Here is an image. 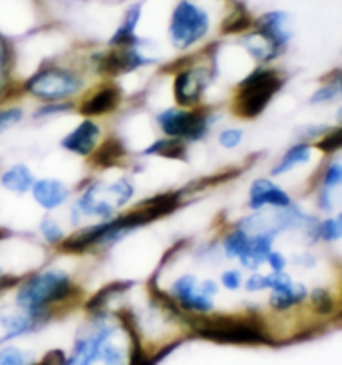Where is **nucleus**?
Listing matches in <instances>:
<instances>
[{"mask_svg": "<svg viewBox=\"0 0 342 365\" xmlns=\"http://www.w3.org/2000/svg\"><path fill=\"white\" fill-rule=\"evenodd\" d=\"M116 332V325L97 320L91 332L76 340L66 365H126L127 352L114 342Z\"/></svg>", "mask_w": 342, "mask_h": 365, "instance_id": "nucleus-3", "label": "nucleus"}, {"mask_svg": "<svg viewBox=\"0 0 342 365\" xmlns=\"http://www.w3.org/2000/svg\"><path fill=\"white\" fill-rule=\"evenodd\" d=\"M249 240H251V235L247 234V232L239 229V227L232 229L229 234L224 237V240H222V249H224L226 257L239 259L241 254L244 252L247 245H249Z\"/></svg>", "mask_w": 342, "mask_h": 365, "instance_id": "nucleus-27", "label": "nucleus"}, {"mask_svg": "<svg viewBox=\"0 0 342 365\" xmlns=\"http://www.w3.org/2000/svg\"><path fill=\"white\" fill-rule=\"evenodd\" d=\"M209 31V16L196 4L182 0L172 14L171 37L177 48H189Z\"/></svg>", "mask_w": 342, "mask_h": 365, "instance_id": "nucleus-8", "label": "nucleus"}, {"mask_svg": "<svg viewBox=\"0 0 342 365\" xmlns=\"http://www.w3.org/2000/svg\"><path fill=\"white\" fill-rule=\"evenodd\" d=\"M207 83H209V77L202 68H187L179 72L174 82L176 102L186 108L196 107L204 96Z\"/></svg>", "mask_w": 342, "mask_h": 365, "instance_id": "nucleus-9", "label": "nucleus"}, {"mask_svg": "<svg viewBox=\"0 0 342 365\" xmlns=\"http://www.w3.org/2000/svg\"><path fill=\"white\" fill-rule=\"evenodd\" d=\"M307 295H309V290H307L306 284L292 280L291 284L284 285V287L271 290L269 307L274 312L286 314L294 307H299V305L304 304L307 300Z\"/></svg>", "mask_w": 342, "mask_h": 365, "instance_id": "nucleus-14", "label": "nucleus"}, {"mask_svg": "<svg viewBox=\"0 0 342 365\" xmlns=\"http://www.w3.org/2000/svg\"><path fill=\"white\" fill-rule=\"evenodd\" d=\"M121 91L117 87L109 86L99 88L97 92H94L91 97L86 98L81 107V112L86 117H96L104 115V113L112 112L114 108L119 107L121 103Z\"/></svg>", "mask_w": 342, "mask_h": 365, "instance_id": "nucleus-16", "label": "nucleus"}, {"mask_svg": "<svg viewBox=\"0 0 342 365\" xmlns=\"http://www.w3.org/2000/svg\"><path fill=\"white\" fill-rule=\"evenodd\" d=\"M151 58L142 56L141 52H137L136 48L131 46H126V48L121 51L109 52L106 56L99 57V71L109 76H121V73H127L136 71V68L147 66L151 63Z\"/></svg>", "mask_w": 342, "mask_h": 365, "instance_id": "nucleus-11", "label": "nucleus"}, {"mask_svg": "<svg viewBox=\"0 0 342 365\" xmlns=\"http://www.w3.org/2000/svg\"><path fill=\"white\" fill-rule=\"evenodd\" d=\"M221 285L229 292H236L244 285V275L239 269H227L221 275Z\"/></svg>", "mask_w": 342, "mask_h": 365, "instance_id": "nucleus-38", "label": "nucleus"}, {"mask_svg": "<svg viewBox=\"0 0 342 365\" xmlns=\"http://www.w3.org/2000/svg\"><path fill=\"white\" fill-rule=\"evenodd\" d=\"M316 239H321L327 242V244H334L339 242L342 237V219L341 215L327 217V219L317 222L314 227Z\"/></svg>", "mask_w": 342, "mask_h": 365, "instance_id": "nucleus-28", "label": "nucleus"}, {"mask_svg": "<svg viewBox=\"0 0 342 365\" xmlns=\"http://www.w3.org/2000/svg\"><path fill=\"white\" fill-rule=\"evenodd\" d=\"M94 164L99 167H114L119 164L124 157H126V149H124V144L116 137H111L107 139L101 147H97L96 150L92 152Z\"/></svg>", "mask_w": 342, "mask_h": 365, "instance_id": "nucleus-22", "label": "nucleus"}, {"mask_svg": "<svg viewBox=\"0 0 342 365\" xmlns=\"http://www.w3.org/2000/svg\"><path fill=\"white\" fill-rule=\"evenodd\" d=\"M77 295V285L66 270L47 269L19 284L16 305L22 312L49 317L54 307L71 302Z\"/></svg>", "mask_w": 342, "mask_h": 365, "instance_id": "nucleus-1", "label": "nucleus"}, {"mask_svg": "<svg viewBox=\"0 0 342 365\" xmlns=\"http://www.w3.org/2000/svg\"><path fill=\"white\" fill-rule=\"evenodd\" d=\"M82 88V78L76 72L61 67H49L32 76L26 83L31 96L46 102H62Z\"/></svg>", "mask_w": 342, "mask_h": 365, "instance_id": "nucleus-7", "label": "nucleus"}, {"mask_svg": "<svg viewBox=\"0 0 342 365\" xmlns=\"http://www.w3.org/2000/svg\"><path fill=\"white\" fill-rule=\"evenodd\" d=\"M274 239L276 235L272 234L251 235L249 245H247V249L241 254V257L237 259L242 267L252 270V272H257V270L261 269V265L266 264L267 255H269L272 245H274Z\"/></svg>", "mask_w": 342, "mask_h": 365, "instance_id": "nucleus-15", "label": "nucleus"}, {"mask_svg": "<svg viewBox=\"0 0 342 365\" xmlns=\"http://www.w3.org/2000/svg\"><path fill=\"white\" fill-rule=\"evenodd\" d=\"M341 77H337L329 83H326L324 87H321L319 91H316L314 96L311 97V103H327L336 101L341 96Z\"/></svg>", "mask_w": 342, "mask_h": 365, "instance_id": "nucleus-32", "label": "nucleus"}, {"mask_svg": "<svg viewBox=\"0 0 342 365\" xmlns=\"http://www.w3.org/2000/svg\"><path fill=\"white\" fill-rule=\"evenodd\" d=\"M316 147L326 154H334L342 147V129H329L321 139L316 142Z\"/></svg>", "mask_w": 342, "mask_h": 365, "instance_id": "nucleus-31", "label": "nucleus"}, {"mask_svg": "<svg viewBox=\"0 0 342 365\" xmlns=\"http://www.w3.org/2000/svg\"><path fill=\"white\" fill-rule=\"evenodd\" d=\"M317 207L322 212H331L334 209V199H332V190L322 189L319 197H317Z\"/></svg>", "mask_w": 342, "mask_h": 365, "instance_id": "nucleus-43", "label": "nucleus"}, {"mask_svg": "<svg viewBox=\"0 0 342 365\" xmlns=\"http://www.w3.org/2000/svg\"><path fill=\"white\" fill-rule=\"evenodd\" d=\"M247 51H249L252 56H254L257 61L261 62H269L272 58H276L279 53L282 52V48L279 43L272 41L271 37H267L266 34H262L261 31H257L254 34H251L249 37L244 41Z\"/></svg>", "mask_w": 342, "mask_h": 365, "instance_id": "nucleus-21", "label": "nucleus"}, {"mask_svg": "<svg viewBox=\"0 0 342 365\" xmlns=\"http://www.w3.org/2000/svg\"><path fill=\"white\" fill-rule=\"evenodd\" d=\"M136 189L131 182L119 179L112 184H92L87 187L76 207L82 215L97 217L101 220H109L116 215V210L127 205L132 200Z\"/></svg>", "mask_w": 342, "mask_h": 365, "instance_id": "nucleus-5", "label": "nucleus"}, {"mask_svg": "<svg viewBox=\"0 0 342 365\" xmlns=\"http://www.w3.org/2000/svg\"><path fill=\"white\" fill-rule=\"evenodd\" d=\"M199 289L202 290V292L211 295V297H214V299H216V295L219 294V284H217L214 279L202 280V282H199Z\"/></svg>", "mask_w": 342, "mask_h": 365, "instance_id": "nucleus-44", "label": "nucleus"}, {"mask_svg": "<svg viewBox=\"0 0 342 365\" xmlns=\"http://www.w3.org/2000/svg\"><path fill=\"white\" fill-rule=\"evenodd\" d=\"M7 62H9V51L4 38L0 37V96L4 92L6 86V73H7Z\"/></svg>", "mask_w": 342, "mask_h": 365, "instance_id": "nucleus-42", "label": "nucleus"}, {"mask_svg": "<svg viewBox=\"0 0 342 365\" xmlns=\"http://www.w3.org/2000/svg\"><path fill=\"white\" fill-rule=\"evenodd\" d=\"M342 182V165L341 162H332V164L327 167L324 172V177H322V189L326 190H337L339 189Z\"/></svg>", "mask_w": 342, "mask_h": 365, "instance_id": "nucleus-36", "label": "nucleus"}, {"mask_svg": "<svg viewBox=\"0 0 342 365\" xmlns=\"http://www.w3.org/2000/svg\"><path fill=\"white\" fill-rule=\"evenodd\" d=\"M27 352L17 345L0 347V365H29Z\"/></svg>", "mask_w": 342, "mask_h": 365, "instance_id": "nucleus-33", "label": "nucleus"}, {"mask_svg": "<svg viewBox=\"0 0 342 365\" xmlns=\"http://www.w3.org/2000/svg\"><path fill=\"white\" fill-rule=\"evenodd\" d=\"M266 264L271 267V272H286L287 257L279 250H271L266 259Z\"/></svg>", "mask_w": 342, "mask_h": 365, "instance_id": "nucleus-41", "label": "nucleus"}, {"mask_svg": "<svg viewBox=\"0 0 342 365\" xmlns=\"http://www.w3.org/2000/svg\"><path fill=\"white\" fill-rule=\"evenodd\" d=\"M242 137H244V132L241 129H226L224 132H221L219 142L226 149H236L242 142Z\"/></svg>", "mask_w": 342, "mask_h": 365, "instance_id": "nucleus-39", "label": "nucleus"}, {"mask_svg": "<svg viewBox=\"0 0 342 365\" xmlns=\"http://www.w3.org/2000/svg\"><path fill=\"white\" fill-rule=\"evenodd\" d=\"M24 118V110L21 107H7L0 108V135L4 132L11 130Z\"/></svg>", "mask_w": 342, "mask_h": 365, "instance_id": "nucleus-35", "label": "nucleus"}, {"mask_svg": "<svg viewBox=\"0 0 342 365\" xmlns=\"http://www.w3.org/2000/svg\"><path fill=\"white\" fill-rule=\"evenodd\" d=\"M307 300H309L312 305V310L321 317H331L332 314L337 310V302L334 295L329 289L326 287H316L312 289L309 295H307Z\"/></svg>", "mask_w": 342, "mask_h": 365, "instance_id": "nucleus-26", "label": "nucleus"}, {"mask_svg": "<svg viewBox=\"0 0 342 365\" xmlns=\"http://www.w3.org/2000/svg\"><path fill=\"white\" fill-rule=\"evenodd\" d=\"M34 200L42 207L44 210H56L62 207L71 197V189L57 179H41L32 185Z\"/></svg>", "mask_w": 342, "mask_h": 365, "instance_id": "nucleus-13", "label": "nucleus"}, {"mask_svg": "<svg viewBox=\"0 0 342 365\" xmlns=\"http://www.w3.org/2000/svg\"><path fill=\"white\" fill-rule=\"evenodd\" d=\"M181 204V195L177 192H166V194L156 195L152 199H147L139 204V209L144 210V214L149 217V220L154 222L162 219L169 214H172Z\"/></svg>", "mask_w": 342, "mask_h": 365, "instance_id": "nucleus-18", "label": "nucleus"}, {"mask_svg": "<svg viewBox=\"0 0 342 365\" xmlns=\"http://www.w3.org/2000/svg\"><path fill=\"white\" fill-rule=\"evenodd\" d=\"M282 78L276 71L257 68L237 87L234 112L242 118H256L266 110L282 87Z\"/></svg>", "mask_w": 342, "mask_h": 365, "instance_id": "nucleus-4", "label": "nucleus"}, {"mask_svg": "<svg viewBox=\"0 0 342 365\" xmlns=\"http://www.w3.org/2000/svg\"><path fill=\"white\" fill-rule=\"evenodd\" d=\"M71 108H72V103L49 102L47 106H42L37 112H34V117H37V118L51 117V115H56V113H64V112L71 110Z\"/></svg>", "mask_w": 342, "mask_h": 365, "instance_id": "nucleus-40", "label": "nucleus"}, {"mask_svg": "<svg viewBox=\"0 0 342 365\" xmlns=\"http://www.w3.org/2000/svg\"><path fill=\"white\" fill-rule=\"evenodd\" d=\"M141 19V7L134 6L127 11V16L124 19L122 26L114 34L111 38L112 46H134L136 43V26Z\"/></svg>", "mask_w": 342, "mask_h": 365, "instance_id": "nucleus-25", "label": "nucleus"}, {"mask_svg": "<svg viewBox=\"0 0 342 365\" xmlns=\"http://www.w3.org/2000/svg\"><path fill=\"white\" fill-rule=\"evenodd\" d=\"M292 204L291 195L284 189L274 184L271 179H256L249 189V209L251 210H264L267 207L271 209H284Z\"/></svg>", "mask_w": 342, "mask_h": 365, "instance_id": "nucleus-10", "label": "nucleus"}, {"mask_svg": "<svg viewBox=\"0 0 342 365\" xmlns=\"http://www.w3.org/2000/svg\"><path fill=\"white\" fill-rule=\"evenodd\" d=\"M199 279L194 274H184L182 277L176 279L174 284L171 285V297L176 300V304L182 302V300L189 297V295L197 289Z\"/></svg>", "mask_w": 342, "mask_h": 365, "instance_id": "nucleus-29", "label": "nucleus"}, {"mask_svg": "<svg viewBox=\"0 0 342 365\" xmlns=\"http://www.w3.org/2000/svg\"><path fill=\"white\" fill-rule=\"evenodd\" d=\"M287 19L286 14L282 12H269L266 14L264 17L259 19L257 22V27L262 34H266L267 37H271L272 41L279 43L281 47H284L291 38V32H289V26H287Z\"/></svg>", "mask_w": 342, "mask_h": 365, "instance_id": "nucleus-19", "label": "nucleus"}, {"mask_svg": "<svg viewBox=\"0 0 342 365\" xmlns=\"http://www.w3.org/2000/svg\"><path fill=\"white\" fill-rule=\"evenodd\" d=\"M144 155H159L164 159H174L184 160L187 157V149L184 142L174 137H167V139L156 140L144 150Z\"/></svg>", "mask_w": 342, "mask_h": 365, "instance_id": "nucleus-23", "label": "nucleus"}, {"mask_svg": "<svg viewBox=\"0 0 342 365\" xmlns=\"http://www.w3.org/2000/svg\"><path fill=\"white\" fill-rule=\"evenodd\" d=\"M312 157V147L307 142H299V144L292 145L289 150L282 155V159L279 160L274 169L271 170V174L277 177V175H284L287 172L297 169V167L307 164Z\"/></svg>", "mask_w": 342, "mask_h": 365, "instance_id": "nucleus-20", "label": "nucleus"}, {"mask_svg": "<svg viewBox=\"0 0 342 365\" xmlns=\"http://www.w3.org/2000/svg\"><path fill=\"white\" fill-rule=\"evenodd\" d=\"M157 124L167 137L181 140H201L211 129V115L196 107H171L159 113Z\"/></svg>", "mask_w": 342, "mask_h": 365, "instance_id": "nucleus-6", "label": "nucleus"}, {"mask_svg": "<svg viewBox=\"0 0 342 365\" xmlns=\"http://www.w3.org/2000/svg\"><path fill=\"white\" fill-rule=\"evenodd\" d=\"M39 230H41V235L47 244L59 245L64 239H66V232H64L62 225L51 215L44 217L41 220V225H39Z\"/></svg>", "mask_w": 342, "mask_h": 365, "instance_id": "nucleus-30", "label": "nucleus"}, {"mask_svg": "<svg viewBox=\"0 0 342 365\" xmlns=\"http://www.w3.org/2000/svg\"><path fill=\"white\" fill-rule=\"evenodd\" d=\"M34 182H36V177H34L32 170L24 164H16L9 167V169L0 175V184H2L4 189L19 195L31 192Z\"/></svg>", "mask_w": 342, "mask_h": 365, "instance_id": "nucleus-17", "label": "nucleus"}, {"mask_svg": "<svg viewBox=\"0 0 342 365\" xmlns=\"http://www.w3.org/2000/svg\"><path fill=\"white\" fill-rule=\"evenodd\" d=\"M249 26H251V17L247 16L244 7H239V11L232 12L231 16L227 17L224 26H222V31L226 34H234V32L246 31Z\"/></svg>", "mask_w": 342, "mask_h": 365, "instance_id": "nucleus-34", "label": "nucleus"}, {"mask_svg": "<svg viewBox=\"0 0 342 365\" xmlns=\"http://www.w3.org/2000/svg\"><path fill=\"white\" fill-rule=\"evenodd\" d=\"M101 135H102L101 127L87 117L86 120H82L81 124L71 132V134L64 137L61 145L66 150L72 152V154L81 155V157H89L92 155V152L97 149Z\"/></svg>", "mask_w": 342, "mask_h": 365, "instance_id": "nucleus-12", "label": "nucleus"}, {"mask_svg": "<svg viewBox=\"0 0 342 365\" xmlns=\"http://www.w3.org/2000/svg\"><path fill=\"white\" fill-rule=\"evenodd\" d=\"M247 292H262V290L271 289V274H261L259 270L257 272H252V275L244 279V285Z\"/></svg>", "mask_w": 342, "mask_h": 365, "instance_id": "nucleus-37", "label": "nucleus"}, {"mask_svg": "<svg viewBox=\"0 0 342 365\" xmlns=\"http://www.w3.org/2000/svg\"><path fill=\"white\" fill-rule=\"evenodd\" d=\"M131 285H132L131 282H121V280H117V282H112V284H107L106 287L99 290L94 297L87 300L86 309L89 310V312H94V314L104 312L107 307V304L111 302L116 295L124 294L126 290L131 289Z\"/></svg>", "mask_w": 342, "mask_h": 365, "instance_id": "nucleus-24", "label": "nucleus"}, {"mask_svg": "<svg viewBox=\"0 0 342 365\" xmlns=\"http://www.w3.org/2000/svg\"><path fill=\"white\" fill-rule=\"evenodd\" d=\"M192 330L202 339L217 344L261 345L272 344L269 330L256 315H199L191 322Z\"/></svg>", "mask_w": 342, "mask_h": 365, "instance_id": "nucleus-2", "label": "nucleus"}]
</instances>
